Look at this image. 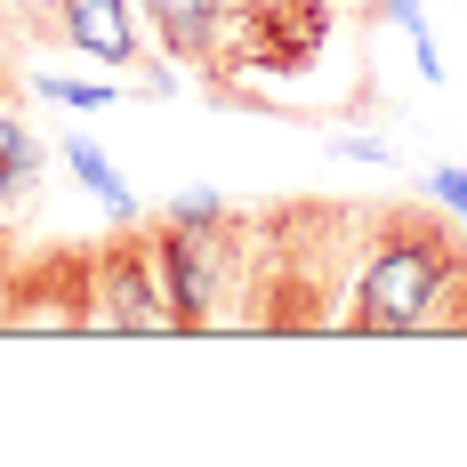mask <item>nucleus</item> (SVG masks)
<instances>
[{"label":"nucleus","instance_id":"f257e3e1","mask_svg":"<svg viewBox=\"0 0 467 467\" xmlns=\"http://www.w3.org/2000/svg\"><path fill=\"white\" fill-rule=\"evenodd\" d=\"M347 330L363 338H420V330H467V242L435 210H363V250L347 282Z\"/></svg>","mask_w":467,"mask_h":467},{"label":"nucleus","instance_id":"f03ea898","mask_svg":"<svg viewBox=\"0 0 467 467\" xmlns=\"http://www.w3.org/2000/svg\"><path fill=\"white\" fill-rule=\"evenodd\" d=\"M363 250V202H282L250 218V275H242V330H330L347 306Z\"/></svg>","mask_w":467,"mask_h":467},{"label":"nucleus","instance_id":"7ed1b4c3","mask_svg":"<svg viewBox=\"0 0 467 467\" xmlns=\"http://www.w3.org/2000/svg\"><path fill=\"white\" fill-rule=\"evenodd\" d=\"M161 275L178 330H218L242 315V275H250V218H234L218 193H178L161 218Z\"/></svg>","mask_w":467,"mask_h":467},{"label":"nucleus","instance_id":"20e7f679","mask_svg":"<svg viewBox=\"0 0 467 467\" xmlns=\"http://www.w3.org/2000/svg\"><path fill=\"white\" fill-rule=\"evenodd\" d=\"M89 330H121V338H170V330H178L170 275H161V226L113 218V234H97Z\"/></svg>","mask_w":467,"mask_h":467},{"label":"nucleus","instance_id":"39448f33","mask_svg":"<svg viewBox=\"0 0 467 467\" xmlns=\"http://www.w3.org/2000/svg\"><path fill=\"white\" fill-rule=\"evenodd\" d=\"M145 25L161 33L170 57H186L193 73L210 81H242L250 73V25H258V0H138Z\"/></svg>","mask_w":467,"mask_h":467},{"label":"nucleus","instance_id":"423d86ee","mask_svg":"<svg viewBox=\"0 0 467 467\" xmlns=\"http://www.w3.org/2000/svg\"><path fill=\"white\" fill-rule=\"evenodd\" d=\"M89 266L97 242L25 250L16 290H8V330H89Z\"/></svg>","mask_w":467,"mask_h":467},{"label":"nucleus","instance_id":"0eeeda50","mask_svg":"<svg viewBox=\"0 0 467 467\" xmlns=\"http://www.w3.org/2000/svg\"><path fill=\"white\" fill-rule=\"evenodd\" d=\"M330 41V0H258L250 73H306Z\"/></svg>","mask_w":467,"mask_h":467},{"label":"nucleus","instance_id":"6e6552de","mask_svg":"<svg viewBox=\"0 0 467 467\" xmlns=\"http://www.w3.org/2000/svg\"><path fill=\"white\" fill-rule=\"evenodd\" d=\"M57 25L65 41L97 57V65H138V25H130V0H57Z\"/></svg>","mask_w":467,"mask_h":467},{"label":"nucleus","instance_id":"1a4fd4ad","mask_svg":"<svg viewBox=\"0 0 467 467\" xmlns=\"http://www.w3.org/2000/svg\"><path fill=\"white\" fill-rule=\"evenodd\" d=\"M33 178H41V138L16 113H0V202H25Z\"/></svg>","mask_w":467,"mask_h":467},{"label":"nucleus","instance_id":"9d476101","mask_svg":"<svg viewBox=\"0 0 467 467\" xmlns=\"http://www.w3.org/2000/svg\"><path fill=\"white\" fill-rule=\"evenodd\" d=\"M65 161H73V178H81V186H89L97 202L113 210V218H138V193H130L121 178H113V170H105V153H97L89 138H65Z\"/></svg>","mask_w":467,"mask_h":467},{"label":"nucleus","instance_id":"9b49d317","mask_svg":"<svg viewBox=\"0 0 467 467\" xmlns=\"http://www.w3.org/2000/svg\"><path fill=\"white\" fill-rule=\"evenodd\" d=\"M379 8H387V16H395V25L411 33V48H420V73H427V81H443V57H435V41H427V16H420V0H379Z\"/></svg>","mask_w":467,"mask_h":467},{"label":"nucleus","instance_id":"f8f14e48","mask_svg":"<svg viewBox=\"0 0 467 467\" xmlns=\"http://www.w3.org/2000/svg\"><path fill=\"white\" fill-rule=\"evenodd\" d=\"M427 193H435V210H451V218L467 226V178H460V170H435V186H427Z\"/></svg>","mask_w":467,"mask_h":467},{"label":"nucleus","instance_id":"ddd939ff","mask_svg":"<svg viewBox=\"0 0 467 467\" xmlns=\"http://www.w3.org/2000/svg\"><path fill=\"white\" fill-rule=\"evenodd\" d=\"M16 266H25V250H16V234L0 226V330H8V290H16Z\"/></svg>","mask_w":467,"mask_h":467},{"label":"nucleus","instance_id":"4468645a","mask_svg":"<svg viewBox=\"0 0 467 467\" xmlns=\"http://www.w3.org/2000/svg\"><path fill=\"white\" fill-rule=\"evenodd\" d=\"M48 97H65V105H105L113 89H97V81H48Z\"/></svg>","mask_w":467,"mask_h":467}]
</instances>
